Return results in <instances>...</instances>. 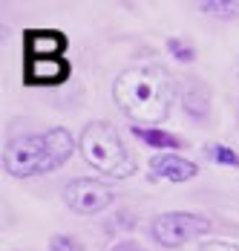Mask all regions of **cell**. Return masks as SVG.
Returning a JSON list of instances; mask_svg holds the SVG:
<instances>
[{
  "label": "cell",
  "mask_w": 239,
  "mask_h": 251,
  "mask_svg": "<svg viewBox=\"0 0 239 251\" xmlns=\"http://www.w3.org/2000/svg\"><path fill=\"white\" fill-rule=\"evenodd\" d=\"M113 99L121 113L136 122V127L162 125L167 122L176 101V81L159 64H136L116 78Z\"/></svg>",
  "instance_id": "cell-1"
},
{
  "label": "cell",
  "mask_w": 239,
  "mask_h": 251,
  "mask_svg": "<svg viewBox=\"0 0 239 251\" xmlns=\"http://www.w3.org/2000/svg\"><path fill=\"white\" fill-rule=\"evenodd\" d=\"M72 153H75L72 133L64 127H52L47 133L12 139L3 151V171L15 179L44 176L64 168Z\"/></svg>",
  "instance_id": "cell-2"
},
{
  "label": "cell",
  "mask_w": 239,
  "mask_h": 251,
  "mask_svg": "<svg viewBox=\"0 0 239 251\" xmlns=\"http://www.w3.org/2000/svg\"><path fill=\"white\" fill-rule=\"evenodd\" d=\"M78 151L90 168H96L104 176L127 179L136 174V159L110 122H90L78 136Z\"/></svg>",
  "instance_id": "cell-3"
},
{
  "label": "cell",
  "mask_w": 239,
  "mask_h": 251,
  "mask_svg": "<svg viewBox=\"0 0 239 251\" xmlns=\"http://www.w3.org/2000/svg\"><path fill=\"white\" fill-rule=\"evenodd\" d=\"M214 228V223L202 214H191V211H167V214H159L153 223H150V237L165 246V249H179L191 240L205 237L208 231Z\"/></svg>",
  "instance_id": "cell-4"
},
{
  "label": "cell",
  "mask_w": 239,
  "mask_h": 251,
  "mask_svg": "<svg viewBox=\"0 0 239 251\" xmlns=\"http://www.w3.org/2000/svg\"><path fill=\"white\" fill-rule=\"evenodd\" d=\"M64 202L81 217H96L113 205V188L93 176H78L67 182L64 188Z\"/></svg>",
  "instance_id": "cell-5"
},
{
  "label": "cell",
  "mask_w": 239,
  "mask_h": 251,
  "mask_svg": "<svg viewBox=\"0 0 239 251\" xmlns=\"http://www.w3.org/2000/svg\"><path fill=\"white\" fill-rule=\"evenodd\" d=\"M72 75L70 58H26L24 84L26 87H61Z\"/></svg>",
  "instance_id": "cell-6"
},
{
  "label": "cell",
  "mask_w": 239,
  "mask_h": 251,
  "mask_svg": "<svg viewBox=\"0 0 239 251\" xmlns=\"http://www.w3.org/2000/svg\"><path fill=\"white\" fill-rule=\"evenodd\" d=\"M70 38L61 29H26L24 55L26 58H64Z\"/></svg>",
  "instance_id": "cell-7"
},
{
  "label": "cell",
  "mask_w": 239,
  "mask_h": 251,
  "mask_svg": "<svg viewBox=\"0 0 239 251\" xmlns=\"http://www.w3.org/2000/svg\"><path fill=\"white\" fill-rule=\"evenodd\" d=\"M150 171L159 179H167V182H188V179L199 174V168L191 159H185L179 153H156L150 159Z\"/></svg>",
  "instance_id": "cell-8"
},
{
  "label": "cell",
  "mask_w": 239,
  "mask_h": 251,
  "mask_svg": "<svg viewBox=\"0 0 239 251\" xmlns=\"http://www.w3.org/2000/svg\"><path fill=\"white\" fill-rule=\"evenodd\" d=\"M179 101H182V110L196 122H205L211 116V90L199 78H188L185 81V87L179 93Z\"/></svg>",
  "instance_id": "cell-9"
},
{
  "label": "cell",
  "mask_w": 239,
  "mask_h": 251,
  "mask_svg": "<svg viewBox=\"0 0 239 251\" xmlns=\"http://www.w3.org/2000/svg\"><path fill=\"white\" fill-rule=\"evenodd\" d=\"M133 136L142 139L147 148H156V151H165V153H173L176 148H182L179 136H173L167 130H159V127H136L133 125Z\"/></svg>",
  "instance_id": "cell-10"
},
{
  "label": "cell",
  "mask_w": 239,
  "mask_h": 251,
  "mask_svg": "<svg viewBox=\"0 0 239 251\" xmlns=\"http://www.w3.org/2000/svg\"><path fill=\"white\" fill-rule=\"evenodd\" d=\"M205 156L216 162V165H228V168H239V153L231 151L228 145H222V142H208L205 145Z\"/></svg>",
  "instance_id": "cell-11"
},
{
  "label": "cell",
  "mask_w": 239,
  "mask_h": 251,
  "mask_svg": "<svg viewBox=\"0 0 239 251\" xmlns=\"http://www.w3.org/2000/svg\"><path fill=\"white\" fill-rule=\"evenodd\" d=\"M196 9L205 15H214V18H239V3H234V0H202V3H196Z\"/></svg>",
  "instance_id": "cell-12"
},
{
  "label": "cell",
  "mask_w": 239,
  "mask_h": 251,
  "mask_svg": "<svg viewBox=\"0 0 239 251\" xmlns=\"http://www.w3.org/2000/svg\"><path fill=\"white\" fill-rule=\"evenodd\" d=\"M49 251H87V249L75 237H70V234H55L49 240Z\"/></svg>",
  "instance_id": "cell-13"
},
{
  "label": "cell",
  "mask_w": 239,
  "mask_h": 251,
  "mask_svg": "<svg viewBox=\"0 0 239 251\" xmlns=\"http://www.w3.org/2000/svg\"><path fill=\"white\" fill-rule=\"evenodd\" d=\"M167 50L173 52L176 61H193V58H196V55H193V47L185 44L182 38H167Z\"/></svg>",
  "instance_id": "cell-14"
},
{
  "label": "cell",
  "mask_w": 239,
  "mask_h": 251,
  "mask_svg": "<svg viewBox=\"0 0 239 251\" xmlns=\"http://www.w3.org/2000/svg\"><path fill=\"white\" fill-rule=\"evenodd\" d=\"M199 251H239V243H228V240H205Z\"/></svg>",
  "instance_id": "cell-15"
},
{
  "label": "cell",
  "mask_w": 239,
  "mask_h": 251,
  "mask_svg": "<svg viewBox=\"0 0 239 251\" xmlns=\"http://www.w3.org/2000/svg\"><path fill=\"white\" fill-rule=\"evenodd\" d=\"M110 251H147V249L139 246V243H133V240H121V243H116Z\"/></svg>",
  "instance_id": "cell-16"
},
{
  "label": "cell",
  "mask_w": 239,
  "mask_h": 251,
  "mask_svg": "<svg viewBox=\"0 0 239 251\" xmlns=\"http://www.w3.org/2000/svg\"><path fill=\"white\" fill-rule=\"evenodd\" d=\"M237 125H239V110H237Z\"/></svg>",
  "instance_id": "cell-17"
}]
</instances>
